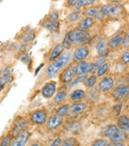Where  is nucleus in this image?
<instances>
[{
	"label": "nucleus",
	"instance_id": "27",
	"mask_svg": "<svg viewBox=\"0 0 129 146\" xmlns=\"http://www.w3.org/2000/svg\"><path fill=\"white\" fill-rule=\"evenodd\" d=\"M95 3V1L93 0H77V3L74 5V7L76 9L79 10L81 7H85V6H89V5H92Z\"/></svg>",
	"mask_w": 129,
	"mask_h": 146
},
{
	"label": "nucleus",
	"instance_id": "16",
	"mask_svg": "<svg viewBox=\"0 0 129 146\" xmlns=\"http://www.w3.org/2000/svg\"><path fill=\"white\" fill-rule=\"evenodd\" d=\"M99 89L103 92L111 90L114 86V79L110 77H106L103 78L99 83Z\"/></svg>",
	"mask_w": 129,
	"mask_h": 146
},
{
	"label": "nucleus",
	"instance_id": "35",
	"mask_svg": "<svg viewBox=\"0 0 129 146\" xmlns=\"http://www.w3.org/2000/svg\"><path fill=\"white\" fill-rule=\"evenodd\" d=\"M11 137L10 136L5 137L3 140V141L1 143V146H10L11 145Z\"/></svg>",
	"mask_w": 129,
	"mask_h": 146
},
{
	"label": "nucleus",
	"instance_id": "15",
	"mask_svg": "<svg viewBox=\"0 0 129 146\" xmlns=\"http://www.w3.org/2000/svg\"><path fill=\"white\" fill-rule=\"evenodd\" d=\"M73 65L70 64L68 67L65 69V70L63 72L62 77H61V80L63 82H72L73 81Z\"/></svg>",
	"mask_w": 129,
	"mask_h": 146
},
{
	"label": "nucleus",
	"instance_id": "43",
	"mask_svg": "<svg viewBox=\"0 0 129 146\" xmlns=\"http://www.w3.org/2000/svg\"><path fill=\"white\" fill-rule=\"evenodd\" d=\"M30 146H41V145H40L39 144H33V145Z\"/></svg>",
	"mask_w": 129,
	"mask_h": 146
},
{
	"label": "nucleus",
	"instance_id": "18",
	"mask_svg": "<svg viewBox=\"0 0 129 146\" xmlns=\"http://www.w3.org/2000/svg\"><path fill=\"white\" fill-rule=\"evenodd\" d=\"M85 14L89 15V17H92V18H96L98 19H102L104 18V14L101 11V8L100 9L97 7H91L87 9L85 12Z\"/></svg>",
	"mask_w": 129,
	"mask_h": 146
},
{
	"label": "nucleus",
	"instance_id": "1",
	"mask_svg": "<svg viewBox=\"0 0 129 146\" xmlns=\"http://www.w3.org/2000/svg\"><path fill=\"white\" fill-rule=\"evenodd\" d=\"M71 58H72L71 52H64L58 59L52 62L47 66L46 69V74L50 78L55 76L62 68H64L66 65L69 63Z\"/></svg>",
	"mask_w": 129,
	"mask_h": 146
},
{
	"label": "nucleus",
	"instance_id": "7",
	"mask_svg": "<svg viewBox=\"0 0 129 146\" xmlns=\"http://www.w3.org/2000/svg\"><path fill=\"white\" fill-rule=\"evenodd\" d=\"M45 28L50 30L51 31H56L58 30V15L56 11H53L49 15V20L45 22L42 25Z\"/></svg>",
	"mask_w": 129,
	"mask_h": 146
},
{
	"label": "nucleus",
	"instance_id": "6",
	"mask_svg": "<svg viewBox=\"0 0 129 146\" xmlns=\"http://www.w3.org/2000/svg\"><path fill=\"white\" fill-rule=\"evenodd\" d=\"M86 105L85 103H75L71 105L69 110L67 113V117L69 118H76L77 117H78L81 113H82L85 110Z\"/></svg>",
	"mask_w": 129,
	"mask_h": 146
},
{
	"label": "nucleus",
	"instance_id": "9",
	"mask_svg": "<svg viewBox=\"0 0 129 146\" xmlns=\"http://www.w3.org/2000/svg\"><path fill=\"white\" fill-rule=\"evenodd\" d=\"M89 54V50L85 46H81L75 49L73 53V60L74 62H81L86 58Z\"/></svg>",
	"mask_w": 129,
	"mask_h": 146
},
{
	"label": "nucleus",
	"instance_id": "34",
	"mask_svg": "<svg viewBox=\"0 0 129 146\" xmlns=\"http://www.w3.org/2000/svg\"><path fill=\"white\" fill-rule=\"evenodd\" d=\"M85 78H87V76H86V75L85 76H81V77H77V78L74 79V80L70 83V86H73L76 84H77V83L79 82H83Z\"/></svg>",
	"mask_w": 129,
	"mask_h": 146
},
{
	"label": "nucleus",
	"instance_id": "37",
	"mask_svg": "<svg viewBox=\"0 0 129 146\" xmlns=\"http://www.w3.org/2000/svg\"><path fill=\"white\" fill-rule=\"evenodd\" d=\"M122 61L126 64L129 63V52H124L122 55Z\"/></svg>",
	"mask_w": 129,
	"mask_h": 146
},
{
	"label": "nucleus",
	"instance_id": "25",
	"mask_svg": "<svg viewBox=\"0 0 129 146\" xmlns=\"http://www.w3.org/2000/svg\"><path fill=\"white\" fill-rule=\"evenodd\" d=\"M85 95V92L82 90H75L70 94V98L73 101H78L82 99Z\"/></svg>",
	"mask_w": 129,
	"mask_h": 146
},
{
	"label": "nucleus",
	"instance_id": "14",
	"mask_svg": "<svg viewBox=\"0 0 129 146\" xmlns=\"http://www.w3.org/2000/svg\"><path fill=\"white\" fill-rule=\"evenodd\" d=\"M106 41L107 40L105 38H102L98 42L97 46H96V50H97V54L101 58H105L106 56H108V53H109L108 49L106 48V43H107Z\"/></svg>",
	"mask_w": 129,
	"mask_h": 146
},
{
	"label": "nucleus",
	"instance_id": "31",
	"mask_svg": "<svg viewBox=\"0 0 129 146\" xmlns=\"http://www.w3.org/2000/svg\"><path fill=\"white\" fill-rule=\"evenodd\" d=\"M108 67H109V64L105 63L98 70L97 73V75L98 77H101L103 75H105L106 74V72L108 71Z\"/></svg>",
	"mask_w": 129,
	"mask_h": 146
},
{
	"label": "nucleus",
	"instance_id": "2",
	"mask_svg": "<svg viewBox=\"0 0 129 146\" xmlns=\"http://www.w3.org/2000/svg\"><path fill=\"white\" fill-rule=\"evenodd\" d=\"M66 35L72 46H80L85 44L90 39V34L87 31L76 28L66 33Z\"/></svg>",
	"mask_w": 129,
	"mask_h": 146
},
{
	"label": "nucleus",
	"instance_id": "36",
	"mask_svg": "<svg viewBox=\"0 0 129 146\" xmlns=\"http://www.w3.org/2000/svg\"><path fill=\"white\" fill-rule=\"evenodd\" d=\"M78 17H79V13L78 12L75 11L69 15V17H68V19L69 20V21H76V20L78 19Z\"/></svg>",
	"mask_w": 129,
	"mask_h": 146
},
{
	"label": "nucleus",
	"instance_id": "5",
	"mask_svg": "<svg viewBox=\"0 0 129 146\" xmlns=\"http://www.w3.org/2000/svg\"><path fill=\"white\" fill-rule=\"evenodd\" d=\"M101 11L105 15L115 17L121 14L123 7L119 4H106L102 7Z\"/></svg>",
	"mask_w": 129,
	"mask_h": 146
},
{
	"label": "nucleus",
	"instance_id": "10",
	"mask_svg": "<svg viewBox=\"0 0 129 146\" xmlns=\"http://www.w3.org/2000/svg\"><path fill=\"white\" fill-rule=\"evenodd\" d=\"M112 97L114 98L121 99L127 98L129 97V86L128 85H120L117 86L112 92Z\"/></svg>",
	"mask_w": 129,
	"mask_h": 146
},
{
	"label": "nucleus",
	"instance_id": "22",
	"mask_svg": "<svg viewBox=\"0 0 129 146\" xmlns=\"http://www.w3.org/2000/svg\"><path fill=\"white\" fill-rule=\"evenodd\" d=\"M124 36L122 35H115L112 37L111 39L108 41V45L110 48H116L119 45L123 43V41H124Z\"/></svg>",
	"mask_w": 129,
	"mask_h": 146
},
{
	"label": "nucleus",
	"instance_id": "19",
	"mask_svg": "<svg viewBox=\"0 0 129 146\" xmlns=\"http://www.w3.org/2000/svg\"><path fill=\"white\" fill-rule=\"evenodd\" d=\"M26 125V121L24 119H19V121H17V122L15 124V126L13 128L12 131V135L14 137H17L24 131V129Z\"/></svg>",
	"mask_w": 129,
	"mask_h": 146
},
{
	"label": "nucleus",
	"instance_id": "20",
	"mask_svg": "<svg viewBox=\"0 0 129 146\" xmlns=\"http://www.w3.org/2000/svg\"><path fill=\"white\" fill-rule=\"evenodd\" d=\"M118 127L124 131L129 132V117L125 115L120 116L117 121Z\"/></svg>",
	"mask_w": 129,
	"mask_h": 146
},
{
	"label": "nucleus",
	"instance_id": "28",
	"mask_svg": "<svg viewBox=\"0 0 129 146\" xmlns=\"http://www.w3.org/2000/svg\"><path fill=\"white\" fill-rule=\"evenodd\" d=\"M97 78L95 75H91L89 78L86 79L85 82V86L87 87H93L95 86V84L97 83Z\"/></svg>",
	"mask_w": 129,
	"mask_h": 146
},
{
	"label": "nucleus",
	"instance_id": "39",
	"mask_svg": "<svg viewBox=\"0 0 129 146\" xmlns=\"http://www.w3.org/2000/svg\"><path fill=\"white\" fill-rule=\"evenodd\" d=\"M128 45H129V33H128V34L125 35V37H124V38L122 46H123V47H126V46H128Z\"/></svg>",
	"mask_w": 129,
	"mask_h": 146
},
{
	"label": "nucleus",
	"instance_id": "4",
	"mask_svg": "<svg viewBox=\"0 0 129 146\" xmlns=\"http://www.w3.org/2000/svg\"><path fill=\"white\" fill-rule=\"evenodd\" d=\"M93 71V64L85 61L78 62L73 67V74L75 76L77 77L85 76L89 73Z\"/></svg>",
	"mask_w": 129,
	"mask_h": 146
},
{
	"label": "nucleus",
	"instance_id": "12",
	"mask_svg": "<svg viewBox=\"0 0 129 146\" xmlns=\"http://www.w3.org/2000/svg\"><path fill=\"white\" fill-rule=\"evenodd\" d=\"M30 137V133L27 131H23L19 136H17L10 146H26Z\"/></svg>",
	"mask_w": 129,
	"mask_h": 146
},
{
	"label": "nucleus",
	"instance_id": "29",
	"mask_svg": "<svg viewBox=\"0 0 129 146\" xmlns=\"http://www.w3.org/2000/svg\"><path fill=\"white\" fill-rule=\"evenodd\" d=\"M105 63V58H100L97 60H96V62L93 63V71L98 70Z\"/></svg>",
	"mask_w": 129,
	"mask_h": 146
},
{
	"label": "nucleus",
	"instance_id": "42",
	"mask_svg": "<svg viewBox=\"0 0 129 146\" xmlns=\"http://www.w3.org/2000/svg\"><path fill=\"white\" fill-rule=\"evenodd\" d=\"M43 66H44V64H43V63L41 64L37 68V70H35V75H37V74H38V72H39V70H41V68Z\"/></svg>",
	"mask_w": 129,
	"mask_h": 146
},
{
	"label": "nucleus",
	"instance_id": "13",
	"mask_svg": "<svg viewBox=\"0 0 129 146\" xmlns=\"http://www.w3.org/2000/svg\"><path fill=\"white\" fill-rule=\"evenodd\" d=\"M63 122V117L58 116V115H54L51 116L47 121L46 126L48 129H54L62 125Z\"/></svg>",
	"mask_w": 129,
	"mask_h": 146
},
{
	"label": "nucleus",
	"instance_id": "44",
	"mask_svg": "<svg viewBox=\"0 0 129 146\" xmlns=\"http://www.w3.org/2000/svg\"><path fill=\"white\" fill-rule=\"evenodd\" d=\"M128 81H129V78H128Z\"/></svg>",
	"mask_w": 129,
	"mask_h": 146
},
{
	"label": "nucleus",
	"instance_id": "24",
	"mask_svg": "<svg viewBox=\"0 0 129 146\" xmlns=\"http://www.w3.org/2000/svg\"><path fill=\"white\" fill-rule=\"evenodd\" d=\"M94 23V19L92 17H86L85 19H83L80 23H79V27L81 30L84 31H87V29L90 28L93 24Z\"/></svg>",
	"mask_w": 129,
	"mask_h": 146
},
{
	"label": "nucleus",
	"instance_id": "33",
	"mask_svg": "<svg viewBox=\"0 0 129 146\" xmlns=\"http://www.w3.org/2000/svg\"><path fill=\"white\" fill-rule=\"evenodd\" d=\"M108 142L105 139H101V140H98L96 141L91 146H108Z\"/></svg>",
	"mask_w": 129,
	"mask_h": 146
},
{
	"label": "nucleus",
	"instance_id": "17",
	"mask_svg": "<svg viewBox=\"0 0 129 146\" xmlns=\"http://www.w3.org/2000/svg\"><path fill=\"white\" fill-rule=\"evenodd\" d=\"M64 49H65V47H64L62 43H59L56 45L51 51L50 55L49 57V60L51 62H54L56 59H58L59 57L62 55V53H63V51H64Z\"/></svg>",
	"mask_w": 129,
	"mask_h": 146
},
{
	"label": "nucleus",
	"instance_id": "40",
	"mask_svg": "<svg viewBox=\"0 0 129 146\" xmlns=\"http://www.w3.org/2000/svg\"><path fill=\"white\" fill-rule=\"evenodd\" d=\"M20 60H21L22 62H26L27 61L30 60V58H29V56H28L26 54H23L20 57Z\"/></svg>",
	"mask_w": 129,
	"mask_h": 146
},
{
	"label": "nucleus",
	"instance_id": "21",
	"mask_svg": "<svg viewBox=\"0 0 129 146\" xmlns=\"http://www.w3.org/2000/svg\"><path fill=\"white\" fill-rule=\"evenodd\" d=\"M11 68L9 66H7L3 70V73L1 74V80H0V82H1V89L3 88V86L6 83L11 81Z\"/></svg>",
	"mask_w": 129,
	"mask_h": 146
},
{
	"label": "nucleus",
	"instance_id": "32",
	"mask_svg": "<svg viewBox=\"0 0 129 146\" xmlns=\"http://www.w3.org/2000/svg\"><path fill=\"white\" fill-rule=\"evenodd\" d=\"M76 143H77L76 139L73 138V137H69V138L65 139L63 141V144L62 146H75Z\"/></svg>",
	"mask_w": 129,
	"mask_h": 146
},
{
	"label": "nucleus",
	"instance_id": "38",
	"mask_svg": "<svg viewBox=\"0 0 129 146\" xmlns=\"http://www.w3.org/2000/svg\"><path fill=\"white\" fill-rule=\"evenodd\" d=\"M63 141L62 140L61 138H57L55 139L54 141H53V143L51 144L50 146H61L62 145Z\"/></svg>",
	"mask_w": 129,
	"mask_h": 146
},
{
	"label": "nucleus",
	"instance_id": "41",
	"mask_svg": "<svg viewBox=\"0 0 129 146\" xmlns=\"http://www.w3.org/2000/svg\"><path fill=\"white\" fill-rule=\"evenodd\" d=\"M108 146H124L122 145L121 143H117V142H112L108 144Z\"/></svg>",
	"mask_w": 129,
	"mask_h": 146
},
{
	"label": "nucleus",
	"instance_id": "3",
	"mask_svg": "<svg viewBox=\"0 0 129 146\" xmlns=\"http://www.w3.org/2000/svg\"><path fill=\"white\" fill-rule=\"evenodd\" d=\"M105 135L112 142L122 143L125 141L126 133L124 131L120 129V128L115 125H111L107 126L105 129Z\"/></svg>",
	"mask_w": 129,
	"mask_h": 146
},
{
	"label": "nucleus",
	"instance_id": "11",
	"mask_svg": "<svg viewBox=\"0 0 129 146\" xmlns=\"http://www.w3.org/2000/svg\"><path fill=\"white\" fill-rule=\"evenodd\" d=\"M32 122L37 125H44L47 121V113L44 110H39L34 112L30 117Z\"/></svg>",
	"mask_w": 129,
	"mask_h": 146
},
{
	"label": "nucleus",
	"instance_id": "26",
	"mask_svg": "<svg viewBox=\"0 0 129 146\" xmlns=\"http://www.w3.org/2000/svg\"><path fill=\"white\" fill-rule=\"evenodd\" d=\"M66 97L67 94L65 91H59L54 97V102L56 103V104H59V103L62 102L66 98Z\"/></svg>",
	"mask_w": 129,
	"mask_h": 146
},
{
	"label": "nucleus",
	"instance_id": "30",
	"mask_svg": "<svg viewBox=\"0 0 129 146\" xmlns=\"http://www.w3.org/2000/svg\"><path fill=\"white\" fill-rule=\"evenodd\" d=\"M69 105H64L62 107H60L58 110L56 112V114L58 115V116H62L63 117L64 115H67L68 110H69Z\"/></svg>",
	"mask_w": 129,
	"mask_h": 146
},
{
	"label": "nucleus",
	"instance_id": "8",
	"mask_svg": "<svg viewBox=\"0 0 129 146\" xmlns=\"http://www.w3.org/2000/svg\"><path fill=\"white\" fill-rule=\"evenodd\" d=\"M57 91V84L55 82H50L45 84L42 89V94L46 99H50L54 96Z\"/></svg>",
	"mask_w": 129,
	"mask_h": 146
},
{
	"label": "nucleus",
	"instance_id": "23",
	"mask_svg": "<svg viewBox=\"0 0 129 146\" xmlns=\"http://www.w3.org/2000/svg\"><path fill=\"white\" fill-rule=\"evenodd\" d=\"M65 128H66L67 131H69V132H72V133H77V132L81 130V125L78 121H69V122L66 123Z\"/></svg>",
	"mask_w": 129,
	"mask_h": 146
}]
</instances>
